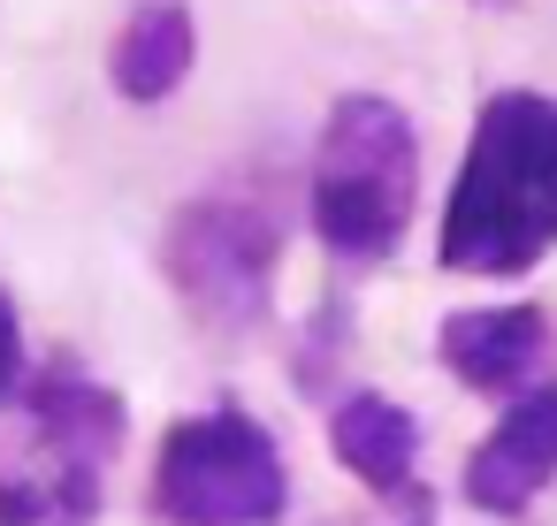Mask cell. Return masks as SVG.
<instances>
[{
    "label": "cell",
    "mask_w": 557,
    "mask_h": 526,
    "mask_svg": "<svg viewBox=\"0 0 557 526\" xmlns=\"http://www.w3.org/2000/svg\"><path fill=\"white\" fill-rule=\"evenodd\" d=\"M557 245V100L488 92L443 206L450 275H527Z\"/></svg>",
    "instance_id": "1"
},
{
    "label": "cell",
    "mask_w": 557,
    "mask_h": 526,
    "mask_svg": "<svg viewBox=\"0 0 557 526\" xmlns=\"http://www.w3.org/2000/svg\"><path fill=\"white\" fill-rule=\"evenodd\" d=\"M329 450H336V465H344L351 480H367L374 496H389V488H405V480H412L420 419H412L397 397L359 389V397H344V404L329 412Z\"/></svg>",
    "instance_id": "9"
},
{
    "label": "cell",
    "mask_w": 557,
    "mask_h": 526,
    "mask_svg": "<svg viewBox=\"0 0 557 526\" xmlns=\"http://www.w3.org/2000/svg\"><path fill=\"white\" fill-rule=\"evenodd\" d=\"M549 480H557V381L527 389L488 427V442L466 458V503L488 518H519Z\"/></svg>",
    "instance_id": "5"
},
{
    "label": "cell",
    "mask_w": 557,
    "mask_h": 526,
    "mask_svg": "<svg viewBox=\"0 0 557 526\" xmlns=\"http://www.w3.org/2000/svg\"><path fill=\"white\" fill-rule=\"evenodd\" d=\"M153 511L169 526H275L290 511L275 435L237 404L176 419L153 458Z\"/></svg>",
    "instance_id": "3"
},
{
    "label": "cell",
    "mask_w": 557,
    "mask_h": 526,
    "mask_svg": "<svg viewBox=\"0 0 557 526\" xmlns=\"http://www.w3.org/2000/svg\"><path fill=\"white\" fill-rule=\"evenodd\" d=\"M412 199H420V138L405 108L374 92H344L313 153V237L336 260L374 267L405 245Z\"/></svg>",
    "instance_id": "2"
},
{
    "label": "cell",
    "mask_w": 557,
    "mask_h": 526,
    "mask_svg": "<svg viewBox=\"0 0 557 526\" xmlns=\"http://www.w3.org/2000/svg\"><path fill=\"white\" fill-rule=\"evenodd\" d=\"M100 473L108 465L39 450V465L0 473V526H100Z\"/></svg>",
    "instance_id": "10"
},
{
    "label": "cell",
    "mask_w": 557,
    "mask_h": 526,
    "mask_svg": "<svg viewBox=\"0 0 557 526\" xmlns=\"http://www.w3.org/2000/svg\"><path fill=\"white\" fill-rule=\"evenodd\" d=\"M24 404H32V435H39V450H54V458L108 465V458L123 450V397L100 389L85 366H47V374L32 381Z\"/></svg>",
    "instance_id": "8"
},
{
    "label": "cell",
    "mask_w": 557,
    "mask_h": 526,
    "mask_svg": "<svg viewBox=\"0 0 557 526\" xmlns=\"http://www.w3.org/2000/svg\"><path fill=\"white\" fill-rule=\"evenodd\" d=\"M542 343H549L542 305H466V313H450L443 336H435L443 366H450L466 389H488V397H496V389H519V381L534 374Z\"/></svg>",
    "instance_id": "6"
},
{
    "label": "cell",
    "mask_w": 557,
    "mask_h": 526,
    "mask_svg": "<svg viewBox=\"0 0 557 526\" xmlns=\"http://www.w3.org/2000/svg\"><path fill=\"white\" fill-rule=\"evenodd\" d=\"M24 389V321H16V298L0 290V404Z\"/></svg>",
    "instance_id": "12"
},
{
    "label": "cell",
    "mask_w": 557,
    "mask_h": 526,
    "mask_svg": "<svg viewBox=\"0 0 557 526\" xmlns=\"http://www.w3.org/2000/svg\"><path fill=\"white\" fill-rule=\"evenodd\" d=\"M161 267L176 283V298L207 321V328H260L275 305V267H283V229L268 206L252 199H199L169 222L161 237Z\"/></svg>",
    "instance_id": "4"
},
{
    "label": "cell",
    "mask_w": 557,
    "mask_h": 526,
    "mask_svg": "<svg viewBox=\"0 0 557 526\" xmlns=\"http://www.w3.org/2000/svg\"><path fill=\"white\" fill-rule=\"evenodd\" d=\"M336 526H435V496H428L420 480H405V488H389V511H374V518H336Z\"/></svg>",
    "instance_id": "11"
},
{
    "label": "cell",
    "mask_w": 557,
    "mask_h": 526,
    "mask_svg": "<svg viewBox=\"0 0 557 526\" xmlns=\"http://www.w3.org/2000/svg\"><path fill=\"white\" fill-rule=\"evenodd\" d=\"M199 62V16L184 0H138V9L115 24V47H108V85L131 100V108H161Z\"/></svg>",
    "instance_id": "7"
}]
</instances>
